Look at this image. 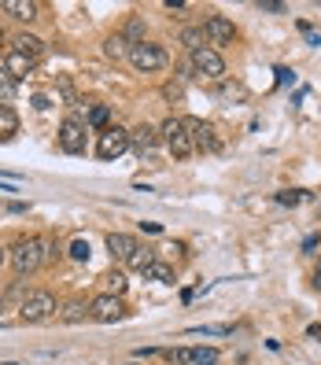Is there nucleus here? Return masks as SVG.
Masks as SVG:
<instances>
[{
	"label": "nucleus",
	"instance_id": "nucleus-1",
	"mask_svg": "<svg viewBox=\"0 0 321 365\" xmlns=\"http://www.w3.org/2000/svg\"><path fill=\"white\" fill-rule=\"evenodd\" d=\"M49 259V244L41 240V236H30V240H19L15 251H11V266L19 277H26V273H37L41 266H45Z\"/></svg>",
	"mask_w": 321,
	"mask_h": 365
},
{
	"label": "nucleus",
	"instance_id": "nucleus-2",
	"mask_svg": "<svg viewBox=\"0 0 321 365\" xmlns=\"http://www.w3.org/2000/svg\"><path fill=\"white\" fill-rule=\"evenodd\" d=\"M188 67H192V74H200V78H207V81H222L225 78V59L214 52V48H196V52H188Z\"/></svg>",
	"mask_w": 321,
	"mask_h": 365
},
{
	"label": "nucleus",
	"instance_id": "nucleus-3",
	"mask_svg": "<svg viewBox=\"0 0 321 365\" xmlns=\"http://www.w3.org/2000/svg\"><path fill=\"white\" fill-rule=\"evenodd\" d=\"M163 140H166V148H170V155L174 159H188L196 148H192V137H188V130H185V122L181 118H166L163 122Z\"/></svg>",
	"mask_w": 321,
	"mask_h": 365
},
{
	"label": "nucleus",
	"instance_id": "nucleus-4",
	"mask_svg": "<svg viewBox=\"0 0 321 365\" xmlns=\"http://www.w3.org/2000/svg\"><path fill=\"white\" fill-rule=\"evenodd\" d=\"M130 63L141 71V74H152V71H163L166 63H170V56H166V48L163 45H133L130 48Z\"/></svg>",
	"mask_w": 321,
	"mask_h": 365
},
{
	"label": "nucleus",
	"instance_id": "nucleus-5",
	"mask_svg": "<svg viewBox=\"0 0 321 365\" xmlns=\"http://www.w3.org/2000/svg\"><path fill=\"white\" fill-rule=\"evenodd\" d=\"M56 314V299L52 292H30L23 299V307H19V317L30 321V325H37V321H49Z\"/></svg>",
	"mask_w": 321,
	"mask_h": 365
},
{
	"label": "nucleus",
	"instance_id": "nucleus-6",
	"mask_svg": "<svg viewBox=\"0 0 321 365\" xmlns=\"http://www.w3.org/2000/svg\"><path fill=\"white\" fill-rule=\"evenodd\" d=\"M126 148H130V130H122V125H107V130L100 133V144H96V155L100 159H118Z\"/></svg>",
	"mask_w": 321,
	"mask_h": 365
},
{
	"label": "nucleus",
	"instance_id": "nucleus-7",
	"mask_svg": "<svg viewBox=\"0 0 321 365\" xmlns=\"http://www.w3.org/2000/svg\"><path fill=\"white\" fill-rule=\"evenodd\" d=\"M89 317L100 321V325H111V321H122L126 317V307H122V299L118 295H96L93 303H89Z\"/></svg>",
	"mask_w": 321,
	"mask_h": 365
},
{
	"label": "nucleus",
	"instance_id": "nucleus-8",
	"mask_svg": "<svg viewBox=\"0 0 321 365\" xmlns=\"http://www.w3.org/2000/svg\"><path fill=\"white\" fill-rule=\"evenodd\" d=\"M59 148L67 155H81L85 152V122L81 118H63V125H59Z\"/></svg>",
	"mask_w": 321,
	"mask_h": 365
},
{
	"label": "nucleus",
	"instance_id": "nucleus-9",
	"mask_svg": "<svg viewBox=\"0 0 321 365\" xmlns=\"http://www.w3.org/2000/svg\"><path fill=\"white\" fill-rule=\"evenodd\" d=\"M181 122L192 137V148H200V152H218V137H214L210 122H200V118H181Z\"/></svg>",
	"mask_w": 321,
	"mask_h": 365
},
{
	"label": "nucleus",
	"instance_id": "nucleus-10",
	"mask_svg": "<svg viewBox=\"0 0 321 365\" xmlns=\"http://www.w3.org/2000/svg\"><path fill=\"white\" fill-rule=\"evenodd\" d=\"M203 37H207V45H233V37H237V26L229 23L225 15H210L207 23H203Z\"/></svg>",
	"mask_w": 321,
	"mask_h": 365
},
{
	"label": "nucleus",
	"instance_id": "nucleus-11",
	"mask_svg": "<svg viewBox=\"0 0 321 365\" xmlns=\"http://www.w3.org/2000/svg\"><path fill=\"white\" fill-rule=\"evenodd\" d=\"M159 144V133L152 130V125H137V130H130V148L137 155H152Z\"/></svg>",
	"mask_w": 321,
	"mask_h": 365
},
{
	"label": "nucleus",
	"instance_id": "nucleus-12",
	"mask_svg": "<svg viewBox=\"0 0 321 365\" xmlns=\"http://www.w3.org/2000/svg\"><path fill=\"white\" fill-rule=\"evenodd\" d=\"M107 251H111V259H126V262H130V255L137 251V240L130 232H111V236H107Z\"/></svg>",
	"mask_w": 321,
	"mask_h": 365
},
{
	"label": "nucleus",
	"instance_id": "nucleus-13",
	"mask_svg": "<svg viewBox=\"0 0 321 365\" xmlns=\"http://www.w3.org/2000/svg\"><path fill=\"white\" fill-rule=\"evenodd\" d=\"M4 67H8V71H11V78L19 81V78H26V74H30V71L37 67V59H34V56H23V52H15V48H11V52H8V63H4Z\"/></svg>",
	"mask_w": 321,
	"mask_h": 365
},
{
	"label": "nucleus",
	"instance_id": "nucleus-14",
	"mask_svg": "<svg viewBox=\"0 0 321 365\" xmlns=\"http://www.w3.org/2000/svg\"><path fill=\"white\" fill-rule=\"evenodd\" d=\"M4 11L11 19H19V23H34V19H37V4H34V0H4Z\"/></svg>",
	"mask_w": 321,
	"mask_h": 365
},
{
	"label": "nucleus",
	"instance_id": "nucleus-15",
	"mask_svg": "<svg viewBox=\"0 0 321 365\" xmlns=\"http://www.w3.org/2000/svg\"><path fill=\"white\" fill-rule=\"evenodd\" d=\"M19 133V115L11 103H0V140H11Z\"/></svg>",
	"mask_w": 321,
	"mask_h": 365
},
{
	"label": "nucleus",
	"instance_id": "nucleus-16",
	"mask_svg": "<svg viewBox=\"0 0 321 365\" xmlns=\"http://www.w3.org/2000/svg\"><path fill=\"white\" fill-rule=\"evenodd\" d=\"M130 41H126V34H115V37H107L103 41V56L107 59H130Z\"/></svg>",
	"mask_w": 321,
	"mask_h": 365
},
{
	"label": "nucleus",
	"instance_id": "nucleus-17",
	"mask_svg": "<svg viewBox=\"0 0 321 365\" xmlns=\"http://www.w3.org/2000/svg\"><path fill=\"white\" fill-rule=\"evenodd\" d=\"M15 52H23V56H34V59H41V52H45V41H41V37H34V34H19V37H15Z\"/></svg>",
	"mask_w": 321,
	"mask_h": 365
},
{
	"label": "nucleus",
	"instance_id": "nucleus-18",
	"mask_svg": "<svg viewBox=\"0 0 321 365\" xmlns=\"http://www.w3.org/2000/svg\"><path fill=\"white\" fill-rule=\"evenodd\" d=\"M144 277H148V281H159V284H174V269H170L166 262H159V259L144 269Z\"/></svg>",
	"mask_w": 321,
	"mask_h": 365
},
{
	"label": "nucleus",
	"instance_id": "nucleus-19",
	"mask_svg": "<svg viewBox=\"0 0 321 365\" xmlns=\"http://www.w3.org/2000/svg\"><path fill=\"white\" fill-rule=\"evenodd\" d=\"M107 118H111V107H107V103H96L93 107V111H89V125H93V130H107Z\"/></svg>",
	"mask_w": 321,
	"mask_h": 365
},
{
	"label": "nucleus",
	"instance_id": "nucleus-20",
	"mask_svg": "<svg viewBox=\"0 0 321 365\" xmlns=\"http://www.w3.org/2000/svg\"><path fill=\"white\" fill-rule=\"evenodd\" d=\"M188 361H196V365H214V361H218V351H214V347H188Z\"/></svg>",
	"mask_w": 321,
	"mask_h": 365
},
{
	"label": "nucleus",
	"instance_id": "nucleus-21",
	"mask_svg": "<svg viewBox=\"0 0 321 365\" xmlns=\"http://www.w3.org/2000/svg\"><path fill=\"white\" fill-rule=\"evenodd\" d=\"M85 314H89V310H85V307L78 303V299H71V303L63 307V314H59V317L67 321V325H78V321H85Z\"/></svg>",
	"mask_w": 321,
	"mask_h": 365
},
{
	"label": "nucleus",
	"instance_id": "nucleus-22",
	"mask_svg": "<svg viewBox=\"0 0 321 365\" xmlns=\"http://www.w3.org/2000/svg\"><path fill=\"white\" fill-rule=\"evenodd\" d=\"M152 262H156V251H148V247H137V251L130 255V266H133V269H141V273H144L148 266H152Z\"/></svg>",
	"mask_w": 321,
	"mask_h": 365
},
{
	"label": "nucleus",
	"instance_id": "nucleus-23",
	"mask_svg": "<svg viewBox=\"0 0 321 365\" xmlns=\"http://www.w3.org/2000/svg\"><path fill=\"white\" fill-rule=\"evenodd\" d=\"M11 96H15V78L8 67H0V103H8Z\"/></svg>",
	"mask_w": 321,
	"mask_h": 365
},
{
	"label": "nucleus",
	"instance_id": "nucleus-24",
	"mask_svg": "<svg viewBox=\"0 0 321 365\" xmlns=\"http://www.w3.org/2000/svg\"><path fill=\"white\" fill-rule=\"evenodd\" d=\"M203 30H181V45H188V52H196V48H203Z\"/></svg>",
	"mask_w": 321,
	"mask_h": 365
},
{
	"label": "nucleus",
	"instance_id": "nucleus-25",
	"mask_svg": "<svg viewBox=\"0 0 321 365\" xmlns=\"http://www.w3.org/2000/svg\"><path fill=\"white\" fill-rule=\"evenodd\" d=\"M89 255H93L89 240H81V236H78V240L71 244V259H74V262H89Z\"/></svg>",
	"mask_w": 321,
	"mask_h": 365
},
{
	"label": "nucleus",
	"instance_id": "nucleus-26",
	"mask_svg": "<svg viewBox=\"0 0 321 365\" xmlns=\"http://www.w3.org/2000/svg\"><path fill=\"white\" fill-rule=\"evenodd\" d=\"M192 336H229V325H200V329H188Z\"/></svg>",
	"mask_w": 321,
	"mask_h": 365
},
{
	"label": "nucleus",
	"instance_id": "nucleus-27",
	"mask_svg": "<svg viewBox=\"0 0 321 365\" xmlns=\"http://www.w3.org/2000/svg\"><path fill=\"white\" fill-rule=\"evenodd\" d=\"M299 200H303V192H295V188H285V192H277V203H281V207H295Z\"/></svg>",
	"mask_w": 321,
	"mask_h": 365
},
{
	"label": "nucleus",
	"instance_id": "nucleus-28",
	"mask_svg": "<svg viewBox=\"0 0 321 365\" xmlns=\"http://www.w3.org/2000/svg\"><path fill=\"white\" fill-rule=\"evenodd\" d=\"M222 96H225V100H244L248 89H244V85H229V81H225V85H222Z\"/></svg>",
	"mask_w": 321,
	"mask_h": 365
},
{
	"label": "nucleus",
	"instance_id": "nucleus-29",
	"mask_svg": "<svg viewBox=\"0 0 321 365\" xmlns=\"http://www.w3.org/2000/svg\"><path fill=\"white\" fill-rule=\"evenodd\" d=\"M107 288H111V295H122L126 292V277L122 273H111V277H107Z\"/></svg>",
	"mask_w": 321,
	"mask_h": 365
},
{
	"label": "nucleus",
	"instance_id": "nucleus-30",
	"mask_svg": "<svg viewBox=\"0 0 321 365\" xmlns=\"http://www.w3.org/2000/svg\"><path fill=\"white\" fill-rule=\"evenodd\" d=\"M259 8H263V11H273V15L285 11V4H277V0H259Z\"/></svg>",
	"mask_w": 321,
	"mask_h": 365
},
{
	"label": "nucleus",
	"instance_id": "nucleus-31",
	"mask_svg": "<svg viewBox=\"0 0 321 365\" xmlns=\"http://www.w3.org/2000/svg\"><path fill=\"white\" fill-rule=\"evenodd\" d=\"M59 93L67 96V103H74V89H71V81H67V78H59Z\"/></svg>",
	"mask_w": 321,
	"mask_h": 365
},
{
	"label": "nucleus",
	"instance_id": "nucleus-32",
	"mask_svg": "<svg viewBox=\"0 0 321 365\" xmlns=\"http://www.w3.org/2000/svg\"><path fill=\"white\" fill-rule=\"evenodd\" d=\"M314 284H317V292H321V262H317V269H314Z\"/></svg>",
	"mask_w": 321,
	"mask_h": 365
},
{
	"label": "nucleus",
	"instance_id": "nucleus-33",
	"mask_svg": "<svg viewBox=\"0 0 321 365\" xmlns=\"http://www.w3.org/2000/svg\"><path fill=\"white\" fill-rule=\"evenodd\" d=\"M0 317H4V299H0Z\"/></svg>",
	"mask_w": 321,
	"mask_h": 365
},
{
	"label": "nucleus",
	"instance_id": "nucleus-34",
	"mask_svg": "<svg viewBox=\"0 0 321 365\" xmlns=\"http://www.w3.org/2000/svg\"><path fill=\"white\" fill-rule=\"evenodd\" d=\"M0 262H4V247H0Z\"/></svg>",
	"mask_w": 321,
	"mask_h": 365
},
{
	"label": "nucleus",
	"instance_id": "nucleus-35",
	"mask_svg": "<svg viewBox=\"0 0 321 365\" xmlns=\"http://www.w3.org/2000/svg\"><path fill=\"white\" fill-rule=\"evenodd\" d=\"M0 41H4V30H0Z\"/></svg>",
	"mask_w": 321,
	"mask_h": 365
}]
</instances>
